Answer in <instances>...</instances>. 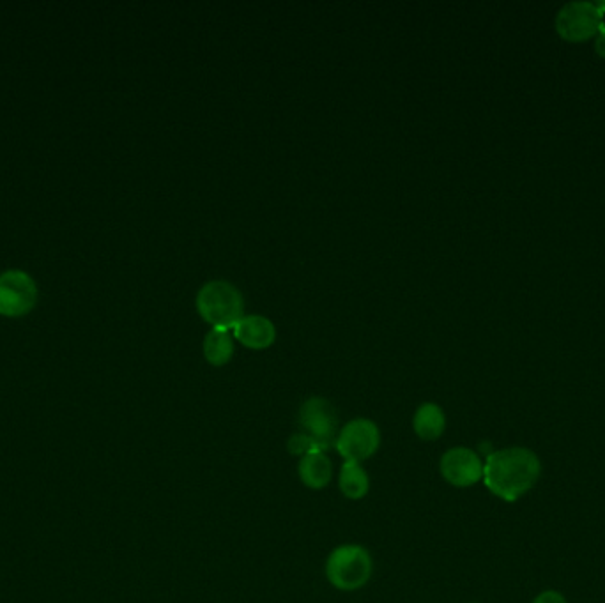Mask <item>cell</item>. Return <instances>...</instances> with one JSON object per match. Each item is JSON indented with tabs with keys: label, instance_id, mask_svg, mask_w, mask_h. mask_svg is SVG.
Here are the masks:
<instances>
[{
	"label": "cell",
	"instance_id": "10",
	"mask_svg": "<svg viewBox=\"0 0 605 603\" xmlns=\"http://www.w3.org/2000/svg\"><path fill=\"white\" fill-rule=\"evenodd\" d=\"M298 476L301 483L310 490L326 489L333 478V464L326 451H312L299 458Z\"/></svg>",
	"mask_w": 605,
	"mask_h": 603
},
{
	"label": "cell",
	"instance_id": "17",
	"mask_svg": "<svg viewBox=\"0 0 605 603\" xmlns=\"http://www.w3.org/2000/svg\"><path fill=\"white\" fill-rule=\"evenodd\" d=\"M473 603H475V602H473Z\"/></svg>",
	"mask_w": 605,
	"mask_h": 603
},
{
	"label": "cell",
	"instance_id": "15",
	"mask_svg": "<svg viewBox=\"0 0 605 603\" xmlns=\"http://www.w3.org/2000/svg\"><path fill=\"white\" fill-rule=\"evenodd\" d=\"M531 603H568L567 598L561 595L560 591H554V589H549V591H544V593H540V595L533 600Z\"/></svg>",
	"mask_w": 605,
	"mask_h": 603
},
{
	"label": "cell",
	"instance_id": "11",
	"mask_svg": "<svg viewBox=\"0 0 605 603\" xmlns=\"http://www.w3.org/2000/svg\"><path fill=\"white\" fill-rule=\"evenodd\" d=\"M413 430L422 441H437L445 434V411L434 402H425L414 413Z\"/></svg>",
	"mask_w": 605,
	"mask_h": 603
},
{
	"label": "cell",
	"instance_id": "14",
	"mask_svg": "<svg viewBox=\"0 0 605 603\" xmlns=\"http://www.w3.org/2000/svg\"><path fill=\"white\" fill-rule=\"evenodd\" d=\"M287 448H289L292 455H298V457H305V455L312 453V451L321 450V448L314 443V439L308 437L307 434H303V432L294 434V436L289 439Z\"/></svg>",
	"mask_w": 605,
	"mask_h": 603
},
{
	"label": "cell",
	"instance_id": "7",
	"mask_svg": "<svg viewBox=\"0 0 605 603\" xmlns=\"http://www.w3.org/2000/svg\"><path fill=\"white\" fill-rule=\"evenodd\" d=\"M604 11L590 2H570L561 8L556 18V29L570 43H581L597 36L602 29Z\"/></svg>",
	"mask_w": 605,
	"mask_h": 603
},
{
	"label": "cell",
	"instance_id": "2",
	"mask_svg": "<svg viewBox=\"0 0 605 603\" xmlns=\"http://www.w3.org/2000/svg\"><path fill=\"white\" fill-rule=\"evenodd\" d=\"M374 573V559L363 545H338L326 561V579L338 591H358L365 588Z\"/></svg>",
	"mask_w": 605,
	"mask_h": 603
},
{
	"label": "cell",
	"instance_id": "13",
	"mask_svg": "<svg viewBox=\"0 0 605 603\" xmlns=\"http://www.w3.org/2000/svg\"><path fill=\"white\" fill-rule=\"evenodd\" d=\"M204 356L213 367L227 365L234 356V340L227 329H211L204 340Z\"/></svg>",
	"mask_w": 605,
	"mask_h": 603
},
{
	"label": "cell",
	"instance_id": "3",
	"mask_svg": "<svg viewBox=\"0 0 605 603\" xmlns=\"http://www.w3.org/2000/svg\"><path fill=\"white\" fill-rule=\"evenodd\" d=\"M197 310L200 317L213 328L232 331L245 317V301L232 283L215 280L200 289L197 294Z\"/></svg>",
	"mask_w": 605,
	"mask_h": 603
},
{
	"label": "cell",
	"instance_id": "8",
	"mask_svg": "<svg viewBox=\"0 0 605 603\" xmlns=\"http://www.w3.org/2000/svg\"><path fill=\"white\" fill-rule=\"evenodd\" d=\"M439 471L452 487L468 489L483 480V460L471 448L455 446L441 457Z\"/></svg>",
	"mask_w": 605,
	"mask_h": 603
},
{
	"label": "cell",
	"instance_id": "1",
	"mask_svg": "<svg viewBox=\"0 0 605 603\" xmlns=\"http://www.w3.org/2000/svg\"><path fill=\"white\" fill-rule=\"evenodd\" d=\"M542 460L524 446H512L491 453L483 464L485 487L506 503H515L537 485Z\"/></svg>",
	"mask_w": 605,
	"mask_h": 603
},
{
	"label": "cell",
	"instance_id": "12",
	"mask_svg": "<svg viewBox=\"0 0 605 603\" xmlns=\"http://www.w3.org/2000/svg\"><path fill=\"white\" fill-rule=\"evenodd\" d=\"M338 489L351 501H360L370 490V478L365 467L356 462H345L338 476Z\"/></svg>",
	"mask_w": 605,
	"mask_h": 603
},
{
	"label": "cell",
	"instance_id": "6",
	"mask_svg": "<svg viewBox=\"0 0 605 603\" xmlns=\"http://www.w3.org/2000/svg\"><path fill=\"white\" fill-rule=\"evenodd\" d=\"M38 303V285L31 275L9 269L0 275V315L22 317Z\"/></svg>",
	"mask_w": 605,
	"mask_h": 603
},
{
	"label": "cell",
	"instance_id": "9",
	"mask_svg": "<svg viewBox=\"0 0 605 603\" xmlns=\"http://www.w3.org/2000/svg\"><path fill=\"white\" fill-rule=\"evenodd\" d=\"M232 336L246 347L261 351V349H268L275 344V324L262 315H245L232 328Z\"/></svg>",
	"mask_w": 605,
	"mask_h": 603
},
{
	"label": "cell",
	"instance_id": "5",
	"mask_svg": "<svg viewBox=\"0 0 605 603\" xmlns=\"http://www.w3.org/2000/svg\"><path fill=\"white\" fill-rule=\"evenodd\" d=\"M379 446H381V430L368 418H354L349 423H345V427L340 428L335 443V448L345 458V462H356V464L374 457Z\"/></svg>",
	"mask_w": 605,
	"mask_h": 603
},
{
	"label": "cell",
	"instance_id": "16",
	"mask_svg": "<svg viewBox=\"0 0 605 603\" xmlns=\"http://www.w3.org/2000/svg\"><path fill=\"white\" fill-rule=\"evenodd\" d=\"M595 50H597V54L600 57H604L605 59V27L602 25V29L597 34V39H595Z\"/></svg>",
	"mask_w": 605,
	"mask_h": 603
},
{
	"label": "cell",
	"instance_id": "4",
	"mask_svg": "<svg viewBox=\"0 0 605 603\" xmlns=\"http://www.w3.org/2000/svg\"><path fill=\"white\" fill-rule=\"evenodd\" d=\"M301 432L314 439L322 451L335 446L338 437V414L330 400L322 397L308 398L299 409Z\"/></svg>",
	"mask_w": 605,
	"mask_h": 603
}]
</instances>
